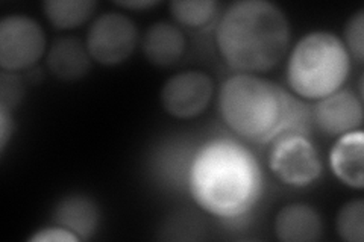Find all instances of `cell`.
Instances as JSON below:
<instances>
[{
  "label": "cell",
  "mask_w": 364,
  "mask_h": 242,
  "mask_svg": "<svg viewBox=\"0 0 364 242\" xmlns=\"http://www.w3.org/2000/svg\"><path fill=\"white\" fill-rule=\"evenodd\" d=\"M350 55L331 32L306 33L293 48L287 62V82L293 93L309 100L334 94L346 82Z\"/></svg>",
  "instance_id": "277c9868"
},
{
  "label": "cell",
  "mask_w": 364,
  "mask_h": 242,
  "mask_svg": "<svg viewBox=\"0 0 364 242\" xmlns=\"http://www.w3.org/2000/svg\"><path fill=\"white\" fill-rule=\"evenodd\" d=\"M311 119L317 129L329 136H341L357 131L363 123V101L352 91L338 89L317 100Z\"/></svg>",
  "instance_id": "9c48e42d"
},
{
  "label": "cell",
  "mask_w": 364,
  "mask_h": 242,
  "mask_svg": "<svg viewBox=\"0 0 364 242\" xmlns=\"http://www.w3.org/2000/svg\"><path fill=\"white\" fill-rule=\"evenodd\" d=\"M322 218L309 204L284 206L275 218V235L282 242H314L322 238Z\"/></svg>",
  "instance_id": "8fae6325"
},
{
  "label": "cell",
  "mask_w": 364,
  "mask_h": 242,
  "mask_svg": "<svg viewBox=\"0 0 364 242\" xmlns=\"http://www.w3.org/2000/svg\"><path fill=\"white\" fill-rule=\"evenodd\" d=\"M338 236L346 242L364 241V202L361 199L346 203L336 220Z\"/></svg>",
  "instance_id": "e0dca14e"
},
{
  "label": "cell",
  "mask_w": 364,
  "mask_h": 242,
  "mask_svg": "<svg viewBox=\"0 0 364 242\" xmlns=\"http://www.w3.org/2000/svg\"><path fill=\"white\" fill-rule=\"evenodd\" d=\"M219 112L232 132L258 144L290 133L306 135L313 121L301 100L272 80L247 73L225 80L219 93Z\"/></svg>",
  "instance_id": "6da1fadb"
},
{
  "label": "cell",
  "mask_w": 364,
  "mask_h": 242,
  "mask_svg": "<svg viewBox=\"0 0 364 242\" xmlns=\"http://www.w3.org/2000/svg\"><path fill=\"white\" fill-rule=\"evenodd\" d=\"M186 37L182 31L168 21H156L147 28L143 37L146 60L156 67L176 64L186 52Z\"/></svg>",
  "instance_id": "4fadbf2b"
},
{
  "label": "cell",
  "mask_w": 364,
  "mask_h": 242,
  "mask_svg": "<svg viewBox=\"0 0 364 242\" xmlns=\"http://www.w3.org/2000/svg\"><path fill=\"white\" fill-rule=\"evenodd\" d=\"M215 41L232 70L247 75L269 72L289 49V20L267 0H240L220 17Z\"/></svg>",
  "instance_id": "3957f363"
},
{
  "label": "cell",
  "mask_w": 364,
  "mask_h": 242,
  "mask_svg": "<svg viewBox=\"0 0 364 242\" xmlns=\"http://www.w3.org/2000/svg\"><path fill=\"white\" fill-rule=\"evenodd\" d=\"M29 241L31 242H79L81 239H79L68 229L60 224H55V226L38 229V232L33 233L29 238Z\"/></svg>",
  "instance_id": "ffe728a7"
},
{
  "label": "cell",
  "mask_w": 364,
  "mask_h": 242,
  "mask_svg": "<svg viewBox=\"0 0 364 242\" xmlns=\"http://www.w3.org/2000/svg\"><path fill=\"white\" fill-rule=\"evenodd\" d=\"M345 48L357 62L364 61V11L350 16L345 26Z\"/></svg>",
  "instance_id": "ac0fdd59"
},
{
  "label": "cell",
  "mask_w": 364,
  "mask_h": 242,
  "mask_svg": "<svg viewBox=\"0 0 364 242\" xmlns=\"http://www.w3.org/2000/svg\"><path fill=\"white\" fill-rule=\"evenodd\" d=\"M0 93H2V99H0V108H4L11 112L17 106V103L23 97V85L20 79L9 72L2 73V85H0Z\"/></svg>",
  "instance_id": "d6986e66"
},
{
  "label": "cell",
  "mask_w": 364,
  "mask_h": 242,
  "mask_svg": "<svg viewBox=\"0 0 364 242\" xmlns=\"http://www.w3.org/2000/svg\"><path fill=\"white\" fill-rule=\"evenodd\" d=\"M116 5L128 9H147L158 5L156 0H134V2H116Z\"/></svg>",
  "instance_id": "7402d4cb"
},
{
  "label": "cell",
  "mask_w": 364,
  "mask_h": 242,
  "mask_svg": "<svg viewBox=\"0 0 364 242\" xmlns=\"http://www.w3.org/2000/svg\"><path fill=\"white\" fill-rule=\"evenodd\" d=\"M269 167L282 183L294 188L311 185L322 175V163L306 135L290 133L273 141Z\"/></svg>",
  "instance_id": "52a82bcc"
},
{
  "label": "cell",
  "mask_w": 364,
  "mask_h": 242,
  "mask_svg": "<svg viewBox=\"0 0 364 242\" xmlns=\"http://www.w3.org/2000/svg\"><path fill=\"white\" fill-rule=\"evenodd\" d=\"M11 133H13V119H11V112L0 108V147H2V152L6 147Z\"/></svg>",
  "instance_id": "44dd1931"
},
{
  "label": "cell",
  "mask_w": 364,
  "mask_h": 242,
  "mask_svg": "<svg viewBox=\"0 0 364 242\" xmlns=\"http://www.w3.org/2000/svg\"><path fill=\"white\" fill-rule=\"evenodd\" d=\"M91 61L87 44L75 37L55 40L46 56L49 72L64 82L82 79L90 72Z\"/></svg>",
  "instance_id": "7c38bea8"
},
{
  "label": "cell",
  "mask_w": 364,
  "mask_h": 242,
  "mask_svg": "<svg viewBox=\"0 0 364 242\" xmlns=\"http://www.w3.org/2000/svg\"><path fill=\"white\" fill-rule=\"evenodd\" d=\"M329 165L336 177L345 185L363 189L364 187V135L352 131L338 136L329 155Z\"/></svg>",
  "instance_id": "30bf717a"
},
{
  "label": "cell",
  "mask_w": 364,
  "mask_h": 242,
  "mask_svg": "<svg viewBox=\"0 0 364 242\" xmlns=\"http://www.w3.org/2000/svg\"><path fill=\"white\" fill-rule=\"evenodd\" d=\"M55 224L73 232L79 239H90L99 224L97 206L84 195H70L61 200L53 214Z\"/></svg>",
  "instance_id": "5bb4252c"
},
{
  "label": "cell",
  "mask_w": 364,
  "mask_h": 242,
  "mask_svg": "<svg viewBox=\"0 0 364 242\" xmlns=\"http://www.w3.org/2000/svg\"><path fill=\"white\" fill-rule=\"evenodd\" d=\"M46 33L37 20L13 14L0 20V67L17 73L36 65L46 52Z\"/></svg>",
  "instance_id": "5b68a950"
},
{
  "label": "cell",
  "mask_w": 364,
  "mask_h": 242,
  "mask_svg": "<svg viewBox=\"0 0 364 242\" xmlns=\"http://www.w3.org/2000/svg\"><path fill=\"white\" fill-rule=\"evenodd\" d=\"M213 94L214 84L207 73L187 70L166 80L161 89V103L172 117L188 120L208 108Z\"/></svg>",
  "instance_id": "ba28073f"
},
{
  "label": "cell",
  "mask_w": 364,
  "mask_h": 242,
  "mask_svg": "<svg viewBox=\"0 0 364 242\" xmlns=\"http://www.w3.org/2000/svg\"><path fill=\"white\" fill-rule=\"evenodd\" d=\"M263 189L254 155L230 140H214L198 150L190 168V191L203 211L237 218L252 207Z\"/></svg>",
  "instance_id": "7a4b0ae2"
},
{
  "label": "cell",
  "mask_w": 364,
  "mask_h": 242,
  "mask_svg": "<svg viewBox=\"0 0 364 242\" xmlns=\"http://www.w3.org/2000/svg\"><path fill=\"white\" fill-rule=\"evenodd\" d=\"M96 2L91 0H48L43 4L44 16L52 26L61 31H70L84 25L93 16Z\"/></svg>",
  "instance_id": "9a60e30c"
},
{
  "label": "cell",
  "mask_w": 364,
  "mask_h": 242,
  "mask_svg": "<svg viewBox=\"0 0 364 242\" xmlns=\"http://www.w3.org/2000/svg\"><path fill=\"white\" fill-rule=\"evenodd\" d=\"M173 18L187 28H200L210 23L218 11L213 0H175L170 4Z\"/></svg>",
  "instance_id": "2e32d148"
},
{
  "label": "cell",
  "mask_w": 364,
  "mask_h": 242,
  "mask_svg": "<svg viewBox=\"0 0 364 242\" xmlns=\"http://www.w3.org/2000/svg\"><path fill=\"white\" fill-rule=\"evenodd\" d=\"M139 43V29L127 16L111 11L100 14L87 33V49L91 60L100 65H119L128 61Z\"/></svg>",
  "instance_id": "8992f818"
}]
</instances>
